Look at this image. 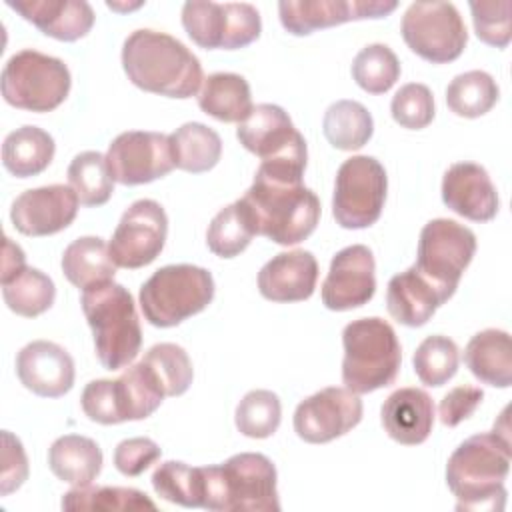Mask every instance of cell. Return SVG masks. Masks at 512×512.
Here are the masks:
<instances>
[{
    "label": "cell",
    "mask_w": 512,
    "mask_h": 512,
    "mask_svg": "<svg viewBox=\"0 0 512 512\" xmlns=\"http://www.w3.org/2000/svg\"><path fill=\"white\" fill-rule=\"evenodd\" d=\"M302 172L260 164L252 186L238 200L254 234L280 246L306 240L318 226L320 200L304 186Z\"/></svg>",
    "instance_id": "1"
},
{
    "label": "cell",
    "mask_w": 512,
    "mask_h": 512,
    "mask_svg": "<svg viewBox=\"0 0 512 512\" xmlns=\"http://www.w3.org/2000/svg\"><path fill=\"white\" fill-rule=\"evenodd\" d=\"M510 462L508 408H504L492 432L466 438L448 458L446 484L456 496V510H504V480L510 472Z\"/></svg>",
    "instance_id": "2"
},
{
    "label": "cell",
    "mask_w": 512,
    "mask_h": 512,
    "mask_svg": "<svg viewBox=\"0 0 512 512\" xmlns=\"http://www.w3.org/2000/svg\"><path fill=\"white\" fill-rule=\"evenodd\" d=\"M122 68L136 88L168 98H192L204 82L200 60L180 40L148 28L124 40Z\"/></svg>",
    "instance_id": "3"
},
{
    "label": "cell",
    "mask_w": 512,
    "mask_h": 512,
    "mask_svg": "<svg viewBox=\"0 0 512 512\" xmlns=\"http://www.w3.org/2000/svg\"><path fill=\"white\" fill-rule=\"evenodd\" d=\"M82 312L94 336V350L106 370L130 366L142 346V328L132 294L112 282L82 292Z\"/></svg>",
    "instance_id": "4"
},
{
    "label": "cell",
    "mask_w": 512,
    "mask_h": 512,
    "mask_svg": "<svg viewBox=\"0 0 512 512\" xmlns=\"http://www.w3.org/2000/svg\"><path fill=\"white\" fill-rule=\"evenodd\" d=\"M204 504L212 512H278L276 466L258 452H240L218 466H202Z\"/></svg>",
    "instance_id": "5"
},
{
    "label": "cell",
    "mask_w": 512,
    "mask_h": 512,
    "mask_svg": "<svg viewBox=\"0 0 512 512\" xmlns=\"http://www.w3.org/2000/svg\"><path fill=\"white\" fill-rule=\"evenodd\" d=\"M342 382L354 394L390 386L400 370L402 348L394 328L378 318H358L342 330Z\"/></svg>",
    "instance_id": "6"
},
{
    "label": "cell",
    "mask_w": 512,
    "mask_h": 512,
    "mask_svg": "<svg viewBox=\"0 0 512 512\" xmlns=\"http://www.w3.org/2000/svg\"><path fill=\"white\" fill-rule=\"evenodd\" d=\"M166 398L164 386L152 366L142 358L128 366L116 380H92L80 396L84 414L98 424L110 426L152 416Z\"/></svg>",
    "instance_id": "7"
},
{
    "label": "cell",
    "mask_w": 512,
    "mask_h": 512,
    "mask_svg": "<svg viewBox=\"0 0 512 512\" xmlns=\"http://www.w3.org/2000/svg\"><path fill=\"white\" fill-rule=\"evenodd\" d=\"M214 278L194 264H168L158 268L140 286V308L148 324L172 328L202 312L214 298Z\"/></svg>",
    "instance_id": "8"
},
{
    "label": "cell",
    "mask_w": 512,
    "mask_h": 512,
    "mask_svg": "<svg viewBox=\"0 0 512 512\" xmlns=\"http://www.w3.org/2000/svg\"><path fill=\"white\" fill-rule=\"evenodd\" d=\"M72 76L68 66L54 56L26 48L8 58L2 68L0 88L4 100L28 112H52L68 96Z\"/></svg>",
    "instance_id": "9"
},
{
    "label": "cell",
    "mask_w": 512,
    "mask_h": 512,
    "mask_svg": "<svg viewBox=\"0 0 512 512\" xmlns=\"http://www.w3.org/2000/svg\"><path fill=\"white\" fill-rule=\"evenodd\" d=\"M474 254L476 234L470 228L456 220L434 218L420 230L414 268L444 300H450Z\"/></svg>",
    "instance_id": "10"
},
{
    "label": "cell",
    "mask_w": 512,
    "mask_h": 512,
    "mask_svg": "<svg viewBox=\"0 0 512 512\" xmlns=\"http://www.w3.org/2000/svg\"><path fill=\"white\" fill-rule=\"evenodd\" d=\"M388 192L384 166L372 156H352L336 172L332 214L342 228L360 230L376 224Z\"/></svg>",
    "instance_id": "11"
},
{
    "label": "cell",
    "mask_w": 512,
    "mask_h": 512,
    "mask_svg": "<svg viewBox=\"0 0 512 512\" xmlns=\"http://www.w3.org/2000/svg\"><path fill=\"white\" fill-rule=\"evenodd\" d=\"M400 32L406 46L432 64L454 62L468 42L464 20L452 2H412Z\"/></svg>",
    "instance_id": "12"
},
{
    "label": "cell",
    "mask_w": 512,
    "mask_h": 512,
    "mask_svg": "<svg viewBox=\"0 0 512 512\" xmlns=\"http://www.w3.org/2000/svg\"><path fill=\"white\" fill-rule=\"evenodd\" d=\"M182 26L192 42L206 50L244 48L262 32L258 10L246 2H186Z\"/></svg>",
    "instance_id": "13"
},
{
    "label": "cell",
    "mask_w": 512,
    "mask_h": 512,
    "mask_svg": "<svg viewBox=\"0 0 512 512\" xmlns=\"http://www.w3.org/2000/svg\"><path fill=\"white\" fill-rule=\"evenodd\" d=\"M236 138L262 164L306 170V140L294 128L288 112L276 104L254 106L250 116L238 124Z\"/></svg>",
    "instance_id": "14"
},
{
    "label": "cell",
    "mask_w": 512,
    "mask_h": 512,
    "mask_svg": "<svg viewBox=\"0 0 512 512\" xmlns=\"http://www.w3.org/2000/svg\"><path fill=\"white\" fill-rule=\"evenodd\" d=\"M168 236V216L164 208L150 198L132 202L116 230L112 232L108 250L116 266L136 270L152 264Z\"/></svg>",
    "instance_id": "15"
},
{
    "label": "cell",
    "mask_w": 512,
    "mask_h": 512,
    "mask_svg": "<svg viewBox=\"0 0 512 512\" xmlns=\"http://www.w3.org/2000/svg\"><path fill=\"white\" fill-rule=\"evenodd\" d=\"M106 166L112 180L124 186H140L164 178L174 168L170 140L160 132H122L108 146Z\"/></svg>",
    "instance_id": "16"
},
{
    "label": "cell",
    "mask_w": 512,
    "mask_h": 512,
    "mask_svg": "<svg viewBox=\"0 0 512 512\" xmlns=\"http://www.w3.org/2000/svg\"><path fill=\"white\" fill-rule=\"evenodd\" d=\"M362 400L348 388L328 386L304 398L294 410V432L308 444L332 442L362 420Z\"/></svg>",
    "instance_id": "17"
},
{
    "label": "cell",
    "mask_w": 512,
    "mask_h": 512,
    "mask_svg": "<svg viewBox=\"0 0 512 512\" xmlns=\"http://www.w3.org/2000/svg\"><path fill=\"white\" fill-rule=\"evenodd\" d=\"M396 6L394 0H282L278 2V14L286 32L308 36L352 20L386 18Z\"/></svg>",
    "instance_id": "18"
},
{
    "label": "cell",
    "mask_w": 512,
    "mask_h": 512,
    "mask_svg": "<svg viewBox=\"0 0 512 512\" xmlns=\"http://www.w3.org/2000/svg\"><path fill=\"white\" fill-rule=\"evenodd\" d=\"M374 254L364 244H352L334 254L322 282V304L334 312H346L368 304L376 292Z\"/></svg>",
    "instance_id": "19"
},
{
    "label": "cell",
    "mask_w": 512,
    "mask_h": 512,
    "mask_svg": "<svg viewBox=\"0 0 512 512\" xmlns=\"http://www.w3.org/2000/svg\"><path fill=\"white\" fill-rule=\"evenodd\" d=\"M78 202L76 192L64 184L26 190L12 202L10 220L24 236H50L74 222Z\"/></svg>",
    "instance_id": "20"
},
{
    "label": "cell",
    "mask_w": 512,
    "mask_h": 512,
    "mask_svg": "<svg viewBox=\"0 0 512 512\" xmlns=\"http://www.w3.org/2000/svg\"><path fill=\"white\" fill-rule=\"evenodd\" d=\"M20 384L42 398H60L74 386L72 356L50 340H34L16 356Z\"/></svg>",
    "instance_id": "21"
},
{
    "label": "cell",
    "mask_w": 512,
    "mask_h": 512,
    "mask_svg": "<svg viewBox=\"0 0 512 512\" xmlns=\"http://www.w3.org/2000/svg\"><path fill=\"white\" fill-rule=\"evenodd\" d=\"M442 202L472 222L492 220L500 204L486 168L476 162H456L444 172Z\"/></svg>",
    "instance_id": "22"
},
{
    "label": "cell",
    "mask_w": 512,
    "mask_h": 512,
    "mask_svg": "<svg viewBox=\"0 0 512 512\" xmlns=\"http://www.w3.org/2000/svg\"><path fill=\"white\" fill-rule=\"evenodd\" d=\"M318 262L308 250L280 252L258 272V290L270 302H302L314 294Z\"/></svg>",
    "instance_id": "23"
},
{
    "label": "cell",
    "mask_w": 512,
    "mask_h": 512,
    "mask_svg": "<svg viewBox=\"0 0 512 512\" xmlns=\"http://www.w3.org/2000/svg\"><path fill=\"white\" fill-rule=\"evenodd\" d=\"M6 6L60 42H76L94 26V10L84 0H6Z\"/></svg>",
    "instance_id": "24"
},
{
    "label": "cell",
    "mask_w": 512,
    "mask_h": 512,
    "mask_svg": "<svg viewBox=\"0 0 512 512\" xmlns=\"http://www.w3.org/2000/svg\"><path fill=\"white\" fill-rule=\"evenodd\" d=\"M386 434L404 446L422 444L434 426V402L420 388L394 390L380 408Z\"/></svg>",
    "instance_id": "25"
},
{
    "label": "cell",
    "mask_w": 512,
    "mask_h": 512,
    "mask_svg": "<svg viewBox=\"0 0 512 512\" xmlns=\"http://www.w3.org/2000/svg\"><path fill=\"white\" fill-rule=\"evenodd\" d=\"M444 302V296L426 282L414 266L392 276L386 288V308L390 316L410 328L424 326Z\"/></svg>",
    "instance_id": "26"
},
{
    "label": "cell",
    "mask_w": 512,
    "mask_h": 512,
    "mask_svg": "<svg viewBox=\"0 0 512 512\" xmlns=\"http://www.w3.org/2000/svg\"><path fill=\"white\" fill-rule=\"evenodd\" d=\"M464 364L476 380L494 388L512 384V344L510 334L486 328L470 338L464 348Z\"/></svg>",
    "instance_id": "27"
},
{
    "label": "cell",
    "mask_w": 512,
    "mask_h": 512,
    "mask_svg": "<svg viewBox=\"0 0 512 512\" xmlns=\"http://www.w3.org/2000/svg\"><path fill=\"white\" fill-rule=\"evenodd\" d=\"M100 446L80 434H64L48 448V466L52 474L72 486L92 484L102 470Z\"/></svg>",
    "instance_id": "28"
},
{
    "label": "cell",
    "mask_w": 512,
    "mask_h": 512,
    "mask_svg": "<svg viewBox=\"0 0 512 512\" xmlns=\"http://www.w3.org/2000/svg\"><path fill=\"white\" fill-rule=\"evenodd\" d=\"M198 106L204 114L220 122H244L252 112V94L244 76L234 72H214L204 78L198 92Z\"/></svg>",
    "instance_id": "29"
},
{
    "label": "cell",
    "mask_w": 512,
    "mask_h": 512,
    "mask_svg": "<svg viewBox=\"0 0 512 512\" xmlns=\"http://www.w3.org/2000/svg\"><path fill=\"white\" fill-rule=\"evenodd\" d=\"M62 272L70 284L88 290L114 280L116 264L108 244L98 236H82L70 242L62 254Z\"/></svg>",
    "instance_id": "30"
},
{
    "label": "cell",
    "mask_w": 512,
    "mask_h": 512,
    "mask_svg": "<svg viewBox=\"0 0 512 512\" xmlns=\"http://www.w3.org/2000/svg\"><path fill=\"white\" fill-rule=\"evenodd\" d=\"M54 150V138L46 130L28 124L4 138L2 164L16 178H30L50 166Z\"/></svg>",
    "instance_id": "31"
},
{
    "label": "cell",
    "mask_w": 512,
    "mask_h": 512,
    "mask_svg": "<svg viewBox=\"0 0 512 512\" xmlns=\"http://www.w3.org/2000/svg\"><path fill=\"white\" fill-rule=\"evenodd\" d=\"M174 168L190 174L212 170L222 156V140L218 132L202 122H186L170 136Z\"/></svg>",
    "instance_id": "32"
},
{
    "label": "cell",
    "mask_w": 512,
    "mask_h": 512,
    "mask_svg": "<svg viewBox=\"0 0 512 512\" xmlns=\"http://www.w3.org/2000/svg\"><path fill=\"white\" fill-rule=\"evenodd\" d=\"M0 282L6 306L18 316L36 318L54 304V282L38 268L24 266L8 276H0Z\"/></svg>",
    "instance_id": "33"
},
{
    "label": "cell",
    "mask_w": 512,
    "mask_h": 512,
    "mask_svg": "<svg viewBox=\"0 0 512 512\" xmlns=\"http://www.w3.org/2000/svg\"><path fill=\"white\" fill-rule=\"evenodd\" d=\"M62 510L80 512H138L156 510V504L136 488L124 486H74L62 496Z\"/></svg>",
    "instance_id": "34"
},
{
    "label": "cell",
    "mask_w": 512,
    "mask_h": 512,
    "mask_svg": "<svg viewBox=\"0 0 512 512\" xmlns=\"http://www.w3.org/2000/svg\"><path fill=\"white\" fill-rule=\"evenodd\" d=\"M322 130L326 140L338 150H360L374 134L372 114L356 100H338L328 106Z\"/></svg>",
    "instance_id": "35"
},
{
    "label": "cell",
    "mask_w": 512,
    "mask_h": 512,
    "mask_svg": "<svg viewBox=\"0 0 512 512\" xmlns=\"http://www.w3.org/2000/svg\"><path fill=\"white\" fill-rule=\"evenodd\" d=\"M500 98L496 80L484 70L458 74L446 88V104L460 118H480Z\"/></svg>",
    "instance_id": "36"
},
{
    "label": "cell",
    "mask_w": 512,
    "mask_h": 512,
    "mask_svg": "<svg viewBox=\"0 0 512 512\" xmlns=\"http://www.w3.org/2000/svg\"><path fill=\"white\" fill-rule=\"evenodd\" d=\"M68 184L82 206H102L114 192V180L106 166V156L96 150L80 152L68 166Z\"/></svg>",
    "instance_id": "37"
},
{
    "label": "cell",
    "mask_w": 512,
    "mask_h": 512,
    "mask_svg": "<svg viewBox=\"0 0 512 512\" xmlns=\"http://www.w3.org/2000/svg\"><path fill=\"white\" fill-rule=\"evenodd\" d=\"M154 492L184 508H202L204 504V472L202 466H188L178 460L160 464L152 474Z\"/></svg>",
    "instance_id": "38"
},
{
    "label": "cell",
    "mask_w": 512,
    "mask_h": 512,
    "mask_svg": "<svg viewBox=\"0 0 512 512\" xmlns=\"http://www.w3.org/2000/svg\"><path fill=\"white\" fill-rule=\"evenodd\" d=\"M414 372L426 386H444L458 372L460 352L454 340L442 334H432L420 342L412 356Z\"/></svg>",
    "instance_id": "39"
},
{
    "label": "cell",
    "mask_w": 512,
    "mask_h": 512,
    "mask_svg": "<svg viewBox=\"0 0 512 512\" xmlns=\"http://www.w3.org/2000/svg\"><path fill=\"white\" fill-rule=\"evenodd\" d=\"M254 230L240 202H232L224 206L208 224L206 244L210 252L220 258H234L244 252L254 238Z\"/></svg>",
    "instance_id": "40"
},
{
    "label": "cell",
    "mask_w": 512,
    "mask_h": 512,
    "mask_svg": "<svg viewBox=\"0 0 512 512\" xmlns=\"http://www.w3.org/2000/svg\"><path fill=\"white\" fill-rule=\"evenodd\" d=\"M352 78L364 92L384 94L400 78V62L386 44H368L352 60Z\"/></svg>",
    "instance_id": "41"
},
{
    "label": "cell",
    "mask_w": 512,
    "mask_h": 512,
    "mask_svg": "<svg viewBox=\"0 0 512 512\" xmlns=\"http://www.w3.org/2000/svg\"><path fill=\"white\" fill-rule=\"evenodd\" d=\"M282 420L280 398L272 390H250L238 402L234 422L240 434L248 438L272 436Z\"/></svg>",
    "instance_id": "42"
},
{
    "label": "cell",
    "mask_w": 512,
    "mask_h": 512,
    "mask_svg": "<svg viewBox=\"0 0 512 512\" xmlns=\"http://www.w3.org/2000/svg\"><path fill=\"white\" fill-rule=\"evenodd\" d=\"M144 360L152 366L158 380L164 386L166 396H182L194 378L192 362L186 354V350L172 342H160L154 344Z\"/></svg>",
    "instance_id": "43"
},
{
    "label": "cell",
    "mask_w": 512,
    "mask_h": 512,
    "mask_svg": "<svg viewBox=\"0 0 512 512\" xmlns=\"http://www.w3.org/2000/svg\"><path fill=\"white\" fill-rule=\"evenodd\" d=\"M390 112L396 124L408 130H422L434 120V96L426 84H404L390 102Z\"/></svg>",
    "instance_id": "44"
},
{
    "label": "cell",
    "mask_w": 512,
    "mask_h": 512,
    "mask_svg": "<svg viewBox=\"0 0 512 512\" xmlns=\"http://www.w3.org/2000/svg\"><path fill=\"white\" fill-rule=\"evenodd\" d=\"M472 22L476 36L494 48H506L512 38V24L510 12L512 2L498 0V2H470Z\"/></svg>",
    "instance_id": "45"
},
{
    "label": "cell",
    "mask_w": 512,
    "mask_h": 512,
    "mask_svg": "<svg viewBox=\"0 0 512 512\" xmlns=\"http://www.w3.org/2000/svg\"><path fill=\"white\" fill-rule=\"evenodd\" d=\"M162 456L160 446L144 436L122 440L114 450V466L124 476H140Z\"/></svg>",
    "instance_id": "46"
},
{
    "label": "cell",
    "mask_w": 512,
    "mask_h": 512,
    "mask_svg": "<svg viewBox=\"0 0 512 512\" xmlns=\"http://www.w3.org/2000/svg\"><path fill=\"white\" fill-rule=\"evenodd\" d=\"M482 398H484V392L478 386L460 384L452 388L440 400V406H438L440 422L448 428L458 426L462 420L470 418L476 412V408L482 404Z\"/></svg>",
    "instance_id": "47"
},
{
    "label": "cell",
    "mask_w": 512,
    "mask_h": 512,
    "mask_svg": "<svg viewBox=\"0 0 512 512\" xmlns=\"http://www.w3.org/2000/svg\"><path fill=\"white\" fill-rule=\"evenodd\" d=\"M2 476H0V494L8 496L18 490L28 478V458L22 442L10 434L2 432Z\"/></svg>",
    "instance_id": "48"
}]
</instances>
